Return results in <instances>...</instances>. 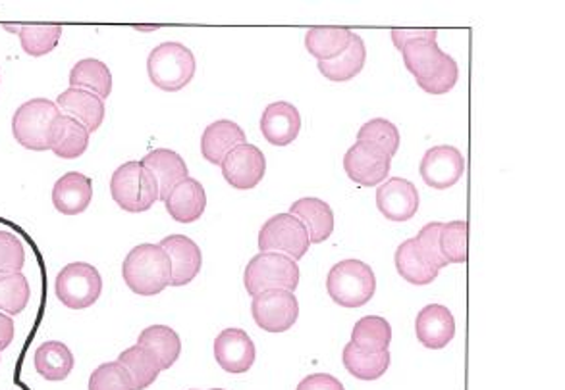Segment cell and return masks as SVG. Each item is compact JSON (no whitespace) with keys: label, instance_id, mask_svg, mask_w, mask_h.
I'll list each match as a JSON object with an SVG mask.
<instances>
[{"label":"cell","instance_id":"6da1fadb","mask_svg":"<svg viewBox=\"0 0 565 390\" xmlns=\"http://www.w3.org/2000/svg\"><path fill=\"white\" fill-rule=\"evenodd\" d=\"M124 282L139 297L161 294L172 282V264L161 244H139L127 252L122 264Z\"/></svg>","mask_w":565,"mask_h":390},{"label":"cell","instance_id":"7a4b0ae2","mask_svg":"<svg viewBox=\"0 0 565 390\" xmlns=\"http://www.w3.org/2000/svg\"><path fill=\"white\" fill-rule=\"evenodd\" d=\"M62 116L57 102L32 99L24 102L12 116V135L24 149L42 152L51 150L54 127Z\"/></svg>","mask_w":565,"mask_h":390},{"label":"cell","instance_id":"3957f363","mask_svg":"<svg viewBox=\"0 0 565 390\" xmlns=\"http://www.w3.org/2000/svg\"><path fill=\"white\" fill-rule=\"evenodd\" d=\"M197 62L194 52L182 42H162L147 59V74L161 91H182L194 79Z\"/></svg>","mask_w":565,"mask_h":390},{"label":"cell","instance_id":"277c9868","mask_svg":"<svg viewBox=\"0 0 565 390\" xmlns=\"http://www.w3.org/2000/svg\"><path fill=\"white\" fill-rule=\"evenodd\" d=\"M327 291L337 306L361 307L374 297L377 277L361 260H342L329 272Z\"/></svg>","mask_w":565,"mask_h":390},{"label":"cell","instance_id":"5b68a950","mask_svg":"<svg viewBox=\"0 0 565 390\" xmlns=\"http://www.w3.org/2000/svg\"><path fill=\"white\" fill-rule=\"evenodd\" d=\"M110 194L130 214L147 212L159 200V184L142 162H126L112 174Z\"/></svg>","mask_w":565,"mask_h":390},{"label":"cell","instance_id":"8992f818","mask_svg":"<svg viewBox=\"0 0 565 390\" xmlns=\"http://www.w3.org/2000/svg\"><path fill=\"white\" fill-rule=\"evenodd\" d=\"M299 277V266L292 257L280 252H259L245 267L244 285L251 297L272 289L296 292Z\"/></svg>","mask_w":565,"mask_h":390},{"label":"cell","instance_id":"52a82bcc","mask_svg":"<svg viewBox=\"0 0 565 390\" xmlns=\"http://www.w3.org/2000/svg\"><path fill=\"white\" fill-rule=\"evenodd\" d=\"M57 297L70 310L94 306L102 292L101 274L97 267L85 262H74L62 267L57 275Z\"/></svg>","mask_w":565,"mask_h":390},{"label":"cell","instance_id":"ba28073f","mask_svg":"<svg viewBox=\"0 0 565 390\" xmlns=\"http://www.w3.org/2000/svg\"><path fill=\"white\" fill-rule=\"evenodd\" d=\"M311 247L309 232L305 225L286 214H277L262 224L259 231V250L261 252H284L294 262H299Z\"/></svg>","mask_w":565,"mask_h":390},{"label":"cell","instance_id":"9c48e42d","mask_svg":"<svg viewBox=\"0 0 565 390\" xmlns=\"http://www.w3.org/2000/svg\"><path fill=\"white\" fill-rule=\"evenodd\" d=\"M251 316L262 331L286 332L296 325L299 317L296 292L272 289V291L255 294L251 302Z\"/></svg>","mask_w":565,"mask_h":390},{"label":"cell","instance_id":"30bf717a","mask_svg":"<svg viewBox=\"0 0 565 390\" xmlns=\"http://www.w3.org/2000/svg\"><path fill=\"white\" fill-rule=\"evenodd\" d=\"M392 167V156L372 142L357 141L344 156V169L354 184L379 187L386 181Z\"/></svg>","mask_w":565,"mask_h":390},{"label":"cell","instance_id":"8fae6325","mask_svg":"<svg viewBox=\"0 0 565 390\" xmlns=\"http://www.w3.org/2000/svg\"><path fill=\"white\" fill-rule=\"evenodd\" d=\"M220 167L226 184L232 185L237 191H251L261 184L262 177L267 174V159L261 149L245 142L230 150Z\"/></svg>","mask_w":565,"mask_h":390},{"label":"cell","instance_id":"7c38bea8","mask_svg":"<svg viewBox=\"0 0 565 390\" xmlns=\"http://www.w3.org/2000/svg\"><path fill=\"white\" fill-rule=\"evenodd\" d=\"M422 181L437 191H446L459 184L465 174L464 154L452 144H439L425 152L419 166Z\"/></svg>","mask_w":565,"mask_h":390},{"label":"cell","instance_id":"4fadbf2b","mask_svg":"<svg viewBox=\"0 0 565 390\" xmlns=\"http://www.w3.org/2000/svg\"><path fill=\"white\" fill-rule=\"evenodd\" d=\"M377 207L389 222L404 224L419 212V191L409 179L390 177L377 189Z\"/></svg>","mask_w":565,"mask_h":390},{"label":"cell","instance_id":"5bb4252c","mask_svg":"<svg viewBox=\"0 0 565 390\" xmlns=\"http://www.w3.org/2000/svg\"><path fill=\"white\" fill-rule=\"evenodd\" d=\"M214 357L226 374H247L254 367L257 350L244 329L229 327L214 339Z\"/></svg>","mask_w":565,"mask_h":390},{"label":"cell","instance_id":"9a60e30c","mask_svg":"<svg viewBox=\"0 0 565 390\" xmlns=\"http://www.w3.org/2000/svg\"><path fill=\"white\" fill-rule=\"evenodd\" d=\"M415 335L425 349H446L456 337V317L442 304H429L417 314Z\"/></svg>","mask_w":565,"mask_h":390},{"label":"cell","instance_id":"2e32d148","mask_svg":"<svg viewBox=\"0 0 565 390\" xmlns=\"http://www.w3.org/2000/svg\"><path fill=\"white\" fill-rule=\"evenodd\" d=\"M161 249L172 264V287H184L194 281L202 266L201 250L186 235H170L161 241Z\"/></svg>","mask_w":565,"mask_h":390},{"label":"cell","instance_id":"e0dca14e","mask_svg":"<svg viewBox=\"0 0 565 390\" xmlns=\"http://www.w3.org/2000/svg\"><path fill=\"white\" fill-rule=\"evenodd\" d=\"M302 131L299 110L286 100L269 104L261 116V134L272 147H287Z\"/></svg>","mask_w":565,"mask_h":390},{"label":"cell","instance_id":"ac0fdd59","mask_svg":"<svg viewBox=\"0 0 565 390\" xmlns=\"http://www.w3.org/2000/svg\"><path fill=\"white\" fill-rule=\"evenodd\" d=\"M94 200V181L79 172L62 175L52 189V204L64 216L84 214Z\"/></svg>","mask_w":565,"mask_h":390},{"label":"cell","instance_id":"d6986e66","mask_svg":"<svg viewBox=\"0 0 565 390\" xmlns=\"http://www.w3.org/2000/svg\"><path fill=\"white\" fill-rule=\"evenodd\" d=\"M164 206L170 217L177 224H194L205 214L207 194L197 179L186 177L170 191L164 200Z\"/></svg>","mask_w":565,"mask_h":390},{"label":"cell","instance_id":"ffe728a7","mask_svg":"<svg viewBox=\"0 0 565 390\" xmlns=\"http://www.w3.org/2000/svg\"><path fill=\"white\" fill-rule=\"evenodd\" d=\"M402 56L404 64L409 74L414 75L417 81H427L432 75L444 66L447 56L446 52L437 42V37H425V39H415V41L405 42L402 47Z\"/></svg>","mask_w":565,"mask_h":390},{"label":"cell","instance_id":"44dd1931","mask_svg":"<svg viewBox=\"0 0 565 390\" xmlns=\"http://www.w3.org/2000/svg\"><path fill=\"white\" fill-rule=\"evenodd\" d=\"M57 106L67 117H74L84 125L89 134H95L105 119V100L99 99L94 92L82 89H66L60 92Z\"/></svg>","mask_w":565,"mask_h":390},{"label":"cell","instance_id":"7402d4cb","mask_svg":"<svg viewBox=\"0 0 565 390\" xmlns=\"http://www.w3.org/2000/svg\"><path fill=\"white\" fill-rule=\"evenodd\" d=\"M290 214L296 216L309 232L311 244L329 241L334 232V212L329 202L315 197L299 199L290 206Z\"/></svg>","mask_w":565,"mask_h":390},{"label":"cell","instance_id":"603a6c76","mask_svg":"<svg viewBox=\"0 0 565 390\" xmlns=\"http://www.w3.org/2000/svg\"><path fill=\"white\" fill-rule=\"evenodd\" d=\"M144 164L157 179L159 184V200H167L170 191L176 187L180 181H184L189 177V169L186 166V160L182 159L177 152L169 149H157L149 152L144 160Z\"/></svg>","mask_w":565,"mask_h":390},{"label":"cell","instance_id":"cb8c5ba5","mask_svg":"<svg viewBox=\"0 0 565 390\" xmlns=\"http://www.w3.org/2000/svg\"><path fill=\"white\" fill-rule=\"evenodd\" d=\"M245 142H247V137H245L244 129L239 125L230 122V119H219L202 131V159L211 162L214 166H220L230 150H234Z\"/></svg>","mask_w":565,"mask_h":390},{"label":"cell","instance_id":"d4e9b609","mask_svg":"<svg viewBox=\"0 0 565 390\" xmlns=\"http://www.w3.org/2000/svg\"><path fill=\"white\" fill-rule=\"evenodd\" d=\"M354 35L347 27H312L305 35V49L319 62H330L349 49Z\"/></svg>","mask_w":565,"mask_h":390},{"label":"cell","instance_id":"484cf974","mask_svg":"<svg viewBox=\"0 0 565 390\" xmlns=\"http://www.w3.org/2000/svg\"><path fill=\"white\" fill-rule=\"evenodd\" d=\"M394 264H396L397 274L402 275L405 281L417 285V287L431 285L440 274V269L429 264L427 257L422 256L415 237L397 247Z\"/></svg>","mask_w":565,"mask_h":390},{"label":"cell","instance_id":"4316f807","mask_svg":"<svg viewBox=\"0 0 565 390\" xmlns=\"http://www.w3.org/2000/svg\"><path fill=\"white\" fill-rule=\"evenodd\" d=\"M137 344L149 350L152 356L157 357V362L161 364L162 372L170 369L177 362V357L182 354V341L180 335L174 329H170L169 325H151L144 331L139 332Z\"/></svg>","mask_w":565,"mask_h":390},{"label":"cell","instance_id":"83f0119b","mask_svg":"<svg viewBox=\"0 0 565 390\" xmlns=\"http://www.w3.org/2000/svg\"><path fill=\"white\" fill-rule=\"evenodd\" d=\"M365 62H367V47L359 35H354L352 45L344 54L330 62H319L317 67L332 84H346L364 72Z\"/></svg>","mask_w":565,"mask_h":390},{"label":"cell","instance_id":"f1b7e54d","mask_svg":"<svg viewBox=\"0 0 565 390\" xmlns=\"http://www.w3.org/2000/svg\"><path fill=\"white\" fill-rule=\"evenodd\" d=\"M35 369L47 381H64L74 369V354L64 342H42L35 350Z\"/></svg>","mask_w":565,"mask_h":390},{"label":"cell","instance_id":"f546056e","mask_svg":"<svg viewBox=\"0 0 565 390\" xmlns=\"http://www.w3.org/2000/svg\"><path fill=\"white\" fill-rule=\"evenodd\" d=\"M70 87L94 92L99 99H109L112 92V74L101 60H79L70 72Z\"/></svg>","mask_w":565,"mask_h":390},{"label":"cell","instance_id":"4dcf8cb0","mask_svg":"<svg viewBox=\"0 0 565 390\" xmlns=\"http://www.w3.org/2000/svg\"><path fill=\"white\" fill-rule=\"evenodd\" d=\"M89 135L91 134L74 117L62 114L54 127V141L51 149L54 156L62 160L79 159L89 147Z\"/></svg>","mask_w":565,"mask_h":390},{"label":"cell","instance_id":"1f68e13d","mask_svg":"<svg viewBox=\"0 0 565 390\" xmlns=\"http://www.w3.org/2000/svg\"><path fill=\"white\" fill-rule=\"evenodd\" d=\"M392 325L380 316H365L354 325L352 344L367 354H380L390 349Z\"/></svg>","mask_w":565,"mask_h":390},{"label":"cell","instance_id":"d6a6232c","mask_svg":"<svg viewBox=\"0 0 565 390\" xmlns=\"http://www.w3.org/2000/svg\"><path fill=\"white\" fill-rule=\"evenodd\" d=\"M116 362H119L120 366H124V369L132 377L135 390L149 389L152 382L159 379V375L162 372L161 364L157 362V357L152 356L149 350H145L139 344L124 350Z\"/></svg>","mask_w":565,"mask_h":390},{"label":"cell","instance_id":"836d02e7","mask_svg":"<svg viewBox=\"0 0 565 390\" xmlns=\"http://www.w3.org/2000/svg\"><path fill=\"white\" fill-rule=\"evenodd\" d=\"M342 362L347 369V374L354 375L359 381H377L382 375L389 372L390 352L380 354H367L359 349H355L352 342H347L342 352Z\"/></svg>","mask_w":565,"mask_h":390},{"label":"cell","instance_id":"e575fe53","mask_svg":"<svg viewBox=\"0 0 565 390\" xmlns=\"http://www.w3.org/2000/svg\"><path fill=\"white\" fill-rule=\"evenodd\" d=\"M17 37H20L24 52L34 59H39L57 49L60 37H62V27L60 25H22L17 29Z\"/></svg>","mask_w":565,"mask_h":390},{"label":"cell","instance_id":"d590c367","mask_svg":"<svg viewBox=\"0 0 565 390\" xmlns=\"http://www.w3.org/2000/svg\"><path fill=\"white\" fill-rule=\"evenodd\" d=\"M467 222H447L440 227V252L442 257L450 264H465L467 262Z\"/></svg>","mask_w":565,"mask_h":390},{"label":"cell","instance_id":"8d00e7d4","mask_svg":"<svg viewBox=\"0 0 565 390\" xmlns=\"http://www.w3.org/2000/svg\"><path fill=\"white\" fill-rule=\"evenodd\" d=\"M29 299H32V289L26 275L14 274L0 277V312L17 316L26 310Z\"/></svg>","mask_w":565,"mask_h":390},{"label":"cell","instance_id":"74e56055","mask_svg":"<svg viewBox=\"0 0 565 390\" xmlns=\"http://www.w3.org/2000/svg\"><path fill=\"white\" fill-rule=\"evenodd\" d=\"M357 141L372 142L394 159L402 139H400V129L396 125L384 117H374L371 122L361 125V129L357 134Z\"/></svg>","mask_w":565,"mask_h":390},{"label":"cell","instance_id":"f35d334b","mask_svg":"<svg viewBox=\"0 0 565 390\" xmlns=\"http://www.w3.org/2000/svg\"><path fill=\"white\" fill-rule=\"evenodd\" d=\"M26 264L24 242L14 232L0 231V277L22 274Z\"/></svg>","mask_w":565,"mask_h":390},{"label":"cell","instance_id":"ab89813d","mask_svg":"<svg viewBox=\"0 0 565 390\" xmlns=\"http://www.w3.org/2000/svg\"><path fill=\"white\" fill-rule=\"evenodd\" d=\"M89 390H135L132 377L119 362L97 367L89 377Z\"/></svg>","mask_w":565,"mask_h":390},{"label":"cell","instance_id":"60d3db41","mask_svg":"<svg viewBox=\"0 0 565 390\" xmlns=\"http://www.w3.org/2000/svg\"><path fill=\"white\" fill-rule=\"evenodd\" d=\"M457 79H459V67H457L456 60L447 56L444 66L440 67L437 74L432 75L431 79L427 81H417L422 91L429 95H447L456 87Z\"/></svg>","mask_w":565,"mask_h":390},{"label":"cell","instance_id":"b9f144b4","mask_svg":"<svg viewBox=\"0 0 565 390\" xmlns=\"http://www.w3.org/2000/svg\"><path fill=\"white\" fill-rule=\"evenodd\" d=\"M440 227H442L440 222H431V224L425 225L419 235L415 237L419 249H421L422 256L427 257V262L437 267V269L447 267L446 260L442 257V252H440Z\"/></svg>","mask_w":565,"mask_h":390},{"label":"cell","instance_id":"7bdbcfd3","mask_svg":"<svg viewBox=\"0 0 565 390\" xmlns=\"http://www.w3.org/2000/svg\"><path fill=\"white\" fill-rule=\"evenodd\" d=\"M296 390H346L344 385L337 381L334 375L315 374L305 377L304 381L297 385Z\"/></svg>","mask_w":565,"mask_h":390},{"label":"cell","instance_id":"ee69618b","mask_svg":"<svg viewBox=\"0 0 565 390\" xmlns=\"http://www.w3.org/2000/svg\"><path fill=\"white\" fill-rule=\"evenodd\" d=\"M390 35H392L396 49L402 50L405 42L425 39V37H437V29H392Z\"/></svg>","mask_w":565,"mask_h":390},{"label":"cell","instance_id":"f6af8a7d","mask_svg":"<svg viewBox=\"0 0 565 390\" xmlns=\"http://www.w3.org/2000/svg\"><path fill=\"white\" fill-rule=\"evenodd\" d=\"M14 341V322L12 317L0 314V350L9 349Z\"/></svg>","mask_w":565,"mask_h":390},{"label":"cell","instance_id":"bcb514c9","mask_svg":"<svg viewBox=\"0 0 565 390\" xmlns=\"http://www.w3.org/2000/svg\"><path fill=\"white\" fill-rule=\"evenodd\" d=\"M211 390H222V389H211Z\"/></svg>","mask_w":565,"mask_h":390},{"label":"cell","instance_id":"7dc6e473","mask_svg":"<svg viewBox=\"0 0 565 390\" xmlns=\"http://www.w3.org/2000/svg\"><path fill=\"white\" fill-rule=\"evenodd\" d=\"M194 390H199V389H194Z\"/></svg>","mask_w":565,"mask_h":390},{"label":"cell","instance_id":"c3c4849f","mask_svg":"<svg viewBox=\"0 0 565 390\" xmlns=\"http://www.w3.org/2000/svg\"><path fill=\"white\" fill-rule=\"evenodd\" d=\"M0 352H2V350H0Z\"/></svg>","mask_w":565,"mask_h":390}]
</instances>
